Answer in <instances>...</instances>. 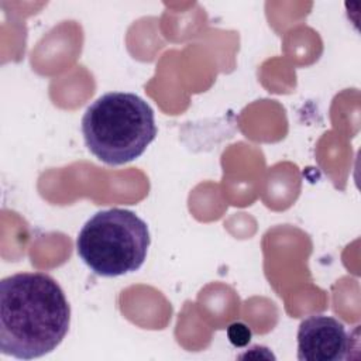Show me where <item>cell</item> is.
<instances>
[{"mask_svg":"<svg viewBox=\"0 0 361 361\" xmlns=\"http://www.w3.org/2000/svg\"><path fill=\"white\" fill-rule=\"evenodd\" d=\"M71 324L61 285L45 272H18L0 282V350L18 360L54 351Z\"/></svg>","mask_w":361,"mask_h":361,"instance_id":"cell-1","label":"cell"},{"mask_svg":"<svg viewBox=\"0 0 361 361\" xmlns=\"http://www.w3.org/2000/svg\"><path fill=\"white\" fill-rule=\"evenodd\" d=\"M80 128L87 149L113 166L140 158L157 137L152 107L130 92L97 97L86 109Z\"/></svg>","mask_w":361,"mask_h":361,"instance_id":"cell-2","label":"cell"},{"mask_svg":"<svg viewBox=\"0 0 361 361\" xmlns=\"http://www.w3.org/2000/svg\"><path fill=\"white\" fill-rule=\"evenodd\" d=\"M151 244L147 223L120 207L94 213L76 238L79 258L96 275L116 278L138 271Z\"/></svg>","mask_w":361,"mask_h":361,"instance_id":"cell-3","label":"cell"},{"mask_svg":"<svg viewBox=\"0 0 361 361\" xmlns=\"http://www.w3.org/2000/svg\"><path fill=\"white\" fill-rule=\"evenodd\" d=\"M350 336L341 322L327 314H312L298 329V360L340 361L347 357Z\"/></svg>","mask_w":361,"mask_h":361,"instance_id":"cell-4","label":"cell"},{"mask_svg":"<svg viewBox=\"0 0 361 361\" xmlns=\"http://www.w3.org/2000/svg\"><path fill=\"white\" fill-rule=\"evenodd\" d=\"M251 337H252L251 329L243 322H234L227 327V338L237 348L248 345L251 341Z\"/></svg>","mask_w":361,"mask_h":361,"instance_id":"cell-5","label":"cell"}]
</instances>
